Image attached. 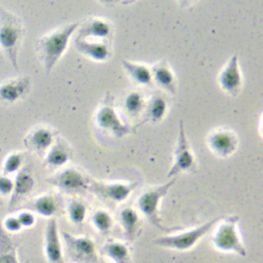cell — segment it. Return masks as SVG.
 Returning a JSON list of instances; mask_svg holds the SVG:
<instances>
[{
    "label": "cell",
    "instance_id": "cell-1",
    "mask_svg": "<svg viewBox=\"0 0 263 263\" xmlns=\"http://www.w3.org/2000/svg\"><path fill=\"white\" fill-rule=\"evenodd\" d=\"M80 22L62 25L39 37L35 42L36 53L41 61L45 74L49 75L68 48L73 34Z\"/></svg>",
    "mask_w": 263,
    "mask_h": 263
},
{
    "label": "cell",
    "instance_id": "cell-2",
    "mask_svg": "<svg viewBox=\"0 0 263 263\" xmlns=\"http://www.w3.org/2000/svg\"><path fill=\"white\" fill-rule=\"evenodd\" d=\"M239 217L236 215L221 216L211 230L213 247L223 253H234L241 257L247 255V250L238 228Z\"/></svg>",
    "mask_w": 263,
    "mask_h": 263
},
{
    "label": "cell",
    "instance_id": "cell-3",
    "mask_svg": "<svg viewBox=\"0 0 263 263\" xmlns=\"http://www.w3.org/2000/svg\"><path fill=\"white\" fill-rule=\"evenodd\" d=\"M25 32L23 20L0 6V47L15 70H18L17 55Z\"/></svg>",
    "mask_w": 263,
    "mask_h": 263
},
{
    "label": "cell",
    "instance_id": "cell-4",
    "mask_svg": "<svg viewBox=\"0 0 263 263\" xmlns=\"http://www.w3.org/2000/svg\"><path fill=\"white\" fill-rule=\"evenodd\" d=\"M114 103L115 100L113 95L110 91H107L95 111L93 122L101 130L120 139L135 132V127L130 126L118 114Z\"/></svg>",
    "mask_w": 263,
    "mask_h": 263
},
{
    "label": "cell",
    "instance_id": "cell-5",
    "mask_svg": "<svg viewBox=\"0 0 263 263\" xmlns=\"http://www.w3.org/2000/svg\"><path fill=\"white\" fill-rule=\"evenodd\" d=\"M175 182L176 178H173L171 181L164 184L147 188L140 194V196L137 199V208L140 211V213L150 222V224H152L154 227L158 228L161 231L170 232V230L176 229L166 228L162 224L159 213L161 200L163 199V197L166 196Z\"/></svg>",
    "mask_w": 263,
    "mask_h": 263
},
{
    "label": "cell",
    "instance_id": "cell-6",
    "mask_svg": "<svg viewBox=\"0 0 263 263\" xmlns=\"http://www.w3.org/2000/svg\"><path fill=\"white\" fill-rule=\"evenodd\" d=\"M220 218L221 216L216 217L186 231H181L179 233L167 234L157 237L156 239H154L153 242L161 248L180 252L191 250L205 234L211 232V230L213 229V227L216 225Z\"/></svg>",
    "mask_w": 263,
    "mask_h": 263
},
{
    "label": "cell",
    "instance_id": "cell-7",
    "mask_svg": "<svg viewBox=\"0 0 263 263\" xmlns=\"http://www.w3.org/2000/svg\"><path fill=\"white\" fill-rule=\"evenodd\" d=\"M196 171L197 160L187 138L184 121L180 120L178 138L173 150V162L167 172V178H176L181 173L195 174Z\"/></svg>",
    "mask_w": 263,
    "mask_h": 263
},
{
    "label": "cell",
    "instance_id": "cell-8",
    "mask_svg": "<svg viewBox=\"0 0 263 263\" xmlns=\"http://www.w3.org/2000/svg\"><path fill=\"white\" fill-rule=\"evenodd\" d=\"M66 254L74 263H100L96 242L88 236H76L65 230L61 231Z\"/></svg>",
    "mask_w": 263,
    "mask_h": 263
},
{
    "label": "cell",
    "instance_id": "cell-9",
    "mask_svg": "<svg viewBox=\"0 0 263 263\" xmlns=\"http://www.w3.org/2000/svg\"><path fill=\"white\" fill-rule=\"evenodd\" d=\"M91 179L75 166L62 167L46 179V182L66 194L82 193L89 188Z\"/></svg>",
    "mask_w": 263,
    "mask_h": 263
},
{
    "label": "cell",
    "instance_id": "cell-10",
    "mask_svg": "<svg viewBox=\"0 0 263 263\" xmlns=\"http://www.w3.org/2000/svg\"><path fill=\"white\" fill-rule=\"evenodd\" d=\"M209 149L218 157L228 158L238 148L239 139L236 133L226 126H219L212 129L206 136Z\"/></svg>",
    "mask_w": 263,
    "mask_h": 263
},
{
    "label": "cell",
    "instance_id": "cell-11",
    "mask_svg": "<svg viewBox=\"0 0 263 263\" xmlns=\"http://www.w3.org/2000/svg\"><path fill=\"white\" fill-rule=\"evenodd\" d=\"M217 82L220 88L227 95L233 98L239 95L243 85V76L239 66L238 54L236 52L228 59L219 71Z\"/></svg>",
    "mask_w": 263,
    "mask_h": 263
},
{
    "label": "cell",
    "instance_id": "cell-12",
    "mask_svg": "<svg viewBox=\"0 0 263 263\" xmlns=\"http://www.w3.org/2000/svg\"><path fill=\"white\" fill-rule=\"evenodd\" d=\"M113 34L114 28L108 18L92 15L80 22L75 38L112 41Z\"/></svg>",
    "mask_w": 263,
    "mask_h": 263
},
{
    "label": "cell",
    "instance_id": "cell-13",
    "mask_svg": "<svg viewBox=\"0 0 263 263\" xmlns=\"http://www.w3.org/2000/svg\"><path fill=\"white\" fill-rule=\"evenodd\" d=\"M137 186H138L137 182L123 183L119 181L103 182V181L91 180L88 190L93 192L98 196H101L113 202L119 203L127 199L128 196L134 192Z\"/></svg>",
    "mask_w": 263,
    "mask_h": 263
},
{
    "label": "cell",
    "instance_id": "cell-14",
    "mask_svg": "<svg viewBox=\"0 0 263 263\" xmlns=\"http://www.w3.org/2000/svg\"><path fill=\"white\" fill-rule=\"evenodd\" d=\"M58 136V130L48 125L39 124L34 126L27 134V136L24 138V144L29 150L39 155H43L53 144Z\"/></svg>",
    "mask_w": 263,
    "mask_h": 263
},
{
    "label": "cell",
    "instance_id": "cell-15",
    "mask_svg": "<svg viewBox=\"0 0 263 263\" xmlns=\"http://www.w3.org/2000/svg\"><path fill=\"white\" fill-rule=\"evenodd\" d=\"M44 255L48 263H65L63 246L55 218H50L45 226Z\"/></svg>",
    "mask_w": 263,
    "mask_h": 263
},
{
    "label": "cell",
    "instance_id": "cell-16",
    "mask_svg": "<svg viewBox=\"0 0 263 263\" xmlns=\"http://www.w3.org/2000/svg\"><path fill=\"white\" fill-rule=\"evenodd\" d=\"M74 45L78 52L96 62H106L112 55V41L74 39Z\"/></svg>",
    "mask_w": 263,
    "mask_h": 263
},
{
    "label": "cell",
    "instance_id": "cell-17",
    "mask_svg": "<svg viewBox=\"0 0 263 263\" xmlns=\"http://www.w3.org/2000/svg\"><path fill=\"white\" fill-rule=\"evenodd\" d=\"M35 180L32 174L31 166L24 165L16 173L13 181V188L8 202V211H13L18 202L26 197L34 188Z\"/></svg>",
    "mask_w": 263,
    "mask_h": 263
},
{
    "label": "cell",
    "instance_id": "cell-18",
    "mask_svg": "<svg viewBox=\"0 0 263 263\" xmlns=\"http://www.w3.org/2000/svg\"><path fill=\"white\" fill-rule=\"evenodd\" d=\"M74 155V150L67 140L58 136L47 150L44 157V164L50 168H62Z\"/></svg>",
    "mask_w": 263,
    "mask_h": 263
},
{
    "label": "cell",
    "instance_id": "cell-19",
    "mask_svg": "<svg viewBox=\"0 0 263 263\" xmlns=\"http://www.w3.org/2000/svg\"><path fill=\"white\" fill-rule=\"evenodd\" d=\"M152 79L160 88L167 91L171 95H176L178 90V80L166 59H160L154 63L151 67Z\"/></svg>",
    "mask_w": 263,
    "mask_h": 263
},
{
    "label": "cell",
    "instance_id": "cell-20",
    "mask_svg": "<svg viewBox=\"0 0 263 263\" xmlns=\"http://www.w3.org/2000/svg\"><path fill=\"white\" fill-rule=\"evenodd\" d=\"M32 87V79L29 75L20 76L0 84V100L14 103L26 98Z\"/></svg>",
    "mask_w": 263,
    "mask_h": 263
},
{
    "label": "cell",
    "instance_id": "cell-21",
    "mask_svg": "<svg viewBox=\"0 0 263 263\" xmlns=\"http://www.w3.org/2000/svg\"><path fill=\"white\" fill-rule=\"evenodd\" d=\"M119 223L122 228L123 236L127 241H134L142 231L141 218L137 210L124 206L119 212Z\"/></svg>",
    "mask_w": 263,
    "mask_h": 263
},
{
    "label": "cell",
    "instance_id": "cell-22",
    "mask_svg": "<svg viewBox=\"0 0 263 263\" xmlns=\"http://www.w3.org/2000/svg\"><path fill=\"white\" fill-rule=\"evenodd\" d=\"M168 109L166 99L160 93H153L147 101L143 112L144 119L142 123L149 121L151 123L160 122L166 115Z\"/></svg>",
    "mask_w": 263,
    "mask_h": 263
},
{
    "label": "cell",
    "instance_id": "cell-23",
    "mask_svg": "<svg viewBox=\"0 0 263 263\" xmlns=\"http://www.w3.org/2000/svg\"><path fill=\"white\" fill-rule=\"evenodd\" d=\"M61 201L57 195L45 193L34 198L26 208L33 210L41 216L54 218L61 211Z\"/></svg>",
    "mask_w": 263,
    "mask_h": 263
},
{
    "label": "cell",
    "instance_id": "cell-24",
    "mask_svg": "<svg viewBox=\"0 0 263 263\" xmlns=\"http://www.w3.org/2000/svg\"><path fill=\"white\" fill-rule=\"evenodd\" d=\"M120 63L129 78L136 83L144 86H151L153 84L151 69L147 65L128 60H121Z\"/></svg>",
    "mask_w": 263,
    "mask_h": 263
},
{
    "label": "cell",
    "instance_id": "cell-25",
    "mask_svg": "<svg viewBox=\"0 0 263 263\" xmlns=\"http://www.w3.org/2000/svg\"><path fill=\"white\" fill-rule=\"evenodd\" d=\"M18 240H15L2 225L0 220V263H20L17 260Z\"/></svg>",
    "mask_w": 263,
    "mask_h": 263
},
{
    "label": "cell",
    "instance_id": "cell-26",
    "mask_svg": "<svg viewBox=\"0 0 263 263\" xmlns=\"http://www.w3.org/2000/svg\"><path fill=\"white\" fill-rule=\"evenodd\" d=\"M103 252L114 263H130L132 261L130 248L121 240L108 239L103 247Z\"/></svg>",
    "mask_w": 263,
    "mask_h": 263
},
{
    "label": "cell",
    "instance_id": "cell-27",
    "mask_svg": "<svg viewBox=\"0 0 263 263\" xmlns=\"http://www.w3.org/2000/svg\"><path fill=\"white\" fill-rule=\"evenodd\" d=\"M146 101L147 100L141 91L133 89L124 95L122 99V106L127 115L136 117L140 114H143L146 106Z\"/></svg>",
    "mask_w": 263,
    "mask_h": 263
},
{
    "label": "cell",
    "instance_id": "cell-28",
    "mask_svg": "<svg viewBox=\"0 0 263 263\" xmlns=\"http://www.w3.org/2000/svg\"><path fill=\"white\" fill-rule=\"evenodd\" d=\"M66 212L69 221L72 224L81 225L85 220L87 214V206L81 199L72 198L66 206Z\"/></svg>",
    "mask_w": 263,
    "mask_h": 263
},
{
    "label": "cell",
    "instance_id": "cell-29",
    "mask_svg": "<svg viewBox=\"0 0 263 263\" xmlns=\"http://www.w3.org/2000/svg\"><path fill=\"white\" fill-rule=\"evenodd\" d=\"M90 222L98 232L107 234L113 227V218L109 212L103 209L96 210L90 216Z\"/></svg>",
    "mask_w": 263,
    "mask_h": 263
},
{
    "label": "cell",
    "instance_id": "cell-30",
    "mask_svg": "<svg viewBox=\"0 0 263 263\" xmlns=\"http://www.w3.org/2000/svg\"><path fill=\"white\" fill-rule=\"evenodd\" d=\"M24 161V153L21 152H14L10 153L4 160L2 171L3 175H9L12 173H17L23 164Z\"/></svg>",
    "mask_w": 263,
    "mask_h": 263
},
{
    "label": "cell",
    "instance_id": "cell-31",
    "mask_svg": "<svg viewBox=\"0 0 263 263\" xmlns=\"http://www.w3.org/2000/svg\"><path fill=\"white\" fill-rule=\"evenodd\" d=\"M2 225L6 231H10V232H16L23 228L16 216L7 217L4 220V223H2Z\"/></svg>",
    "mask_w": 263,
    "mask_h": 263
},
{
    "label": "cell",
    "instance_id": "cell-32",
    "mask_svg": "<svg viewBox=\"0 0 263 263\" xmlns=\"http://www.w3.org/2000/svg\"><path fill=\"white\" fill-rule=\"evenodd\" d=\"M13 188V181L6 175H0V194L7 195L11 194Z\"/></svg>",
    "mask_w": 263,
    "mask_h": 263
},
{
    "label": "cell",
    "instance_id": "cell-33",
    "mask_svg": "<svg viewBox=\"0 0 263 263\" xmlns=\"http://www.w3.org/2000/svg\"><path fill=\"white\" fill-rule=\"evenodd\" d=\"M16 217H17L22 227H31L35 223V216L30 212L20 213Z\"/></svg>",
    "mask_w": 263,
    "mask_h": 263
},
{
    "label": "cell",
    "instance_id": "cell-34",
    "mask_svg": "<svg viewBox=\"0 0 263 263\" xmlns=\"http://www.w3.org/2000/svg\"><path fill=\"white\" fill-rule=\"evenodd\" d=\"M100 263H107V262H105V261H103L102 259H101V261H100Z\"/></svg>",
    "mask_w": 263,
    "mask_h": 263
}]
</instances>
